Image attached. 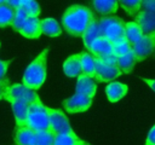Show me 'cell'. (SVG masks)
<instances>
[{"label":"cell","mask_w":155,"mask_h":145,"mask_svg":"<svg viewBox=\"0 0 155 145\" xmlns=\"http://www.w3.org/2000/svg\"><path fill=\"white\" fill-rule=\"evenodd\" d=\"M81 145H90V144H88V143H87V141H84V143H82V144H81Z\"/></svg>","instance_id":"cell-37"},{"label":"cell","mask_w":155,"mask_h":145,"mask_svg":"<svg viewBox=\"0 0 155 145\" xmlns=\"http://www.w3.org/2000/svg\"><path fill=\"white\" fill-rule=\"evenodd\" d=\"M5 100H7L12 108L13 115H15V120H16V127H28V109L29 105L15 99L7 94H5Z\"/></svg>","instance_id":"cell-9"},{"label":"cell","mask_w":155,"mask_h":145,"mask_svg":"<svg viewBox=\"0 0 155 145\" xmlns=\"http://www.w3.org/2000/svg\"><path fill=\"white\" fill-rule=\"evenodd\" d=\"M142 8H143V11L155 13V0H143Z\"/></svg>","instance_id":"cell-31"},{"label":"cell","mask_w":155,"mask_h":145,"mask_svg":"<svg viewBox=\"0 0 155 145\" xmlns=\"http://www.w3.org/2000/svg\"><path fill=\"white\" fill-rule=\"evenodd\" d=\"M41 33H44L45 35L50 37H56L61 35L62 29L54 18L47 17V18L41 19Z\"/></svg>","instance_id":"cell-21"},{"label":"cell","mask_w":155,"mask_h":145,"mask_svg":"<svg viewBox=\"0 0 155 145\" xmlns=\"http://www.w3.org/2000/svg\"><path fill=\"white\" fill-rule=\"evenodd\" d=\"M28 18H29V16L23 11V8L19 7L18 10H16V16H15V19H13V23H12V28L16 31L19 33Z\"/></svg>","instance_id":"cell-30"},{"label":"cell","mask_w":155,"mask_h":145,"mask_svg":"<svg viewBox=\"0 0 155 145\" xmlns=\"http://www.w3.org/2000/svg\"><path fill=\"white\" fill-rule=\"evenodd\" d=\"M36 130L29 127H16L15 143L16 145H35Z\"/></svg>","instance_id":"cell-16"},{"label":"cell","mask_w":155,"mask_h":145,"mask_svg":"<svg viewBox=\"0 0 155 145\" xmlns=\"http://www.w3.org/2000/svg\"><path fill=\"white\" fill-rule=\"evenodd\" d=\"M132 52L136 56L137 62L147 59L155 52V31L150 34H144L142 39L132 46Z\"/></svg>","instance_id":"cell-6"},{"label":"cell","mask_w":155,"mask_h":145,"mask_svg":"<svg viewBox=\"0 0 155 145\" xmlns=\"http://www.w3.org/2000/svg\"><path fill=\"white\" fill-rule=\"evenodd\" d=\"M90 53L97 58V59H102V58H105L108 56H114L115 54V51H114V46H113V42L107 40L105 37H99L88 48ZM116 56V54H115Z\"/></svg>","instance_id":"cell-11"},{"label":"cell","mask_w":155,"mask_h":145,"mask_svg":"<svg viewBox=\"0 0 155 145\" xmlns=\"http://www.w3.org/2000/svg\"><path fill=\"white\" fill-rule=\"evenodd\" d=\"M82 143L84 140L80 139L75 132L58 134L54 138V145H81Z\"/></svg>","instance_id":"cell-25"},{"label":"cell","mask_w":155,"mask_h":145,"mask_svg":"<svg viewBox=\"0 0 155 145\" xmlns=\"http://www.w3.org/2000/svg\"><path fill=\"white\" fill-rule=\"evenodd\" d=\"M46 105L42 104L41 99L29 105L28 109V127L34 130H48L50 121Z\"/></svg>","instance_id":"cell-4"},{"label":"cell","mask_w":155,"mask_h":145,"mask_svg":"<svg viewBox=\"0 0 155 145\" xmlns=\"http://www.w3.org/2000/svg\"><path fill=\"white\" fill-rule=\"evenodd\" d=\"M102 37H105L107 40L115 42L125 37V23L121 18L116 16H107L98 19Z\"/></svg>","instance_id":"cell-3"},{"label":"cell","mask_w":155,"mask_h":145,"mask_svg":"<svg viewBox=\"0 0 155 145\" xmlns=\"http://www.w3.org/2000/svg\"><path fill=\"white\" fill-rule=\"evenodd\" d=\"M48 51L50 48H45L44 51H41L24 71L22 83L33 91L39 89L46 80V64Z\"/></svg>","instance_id":"cell-2"},{"label":"cell","mask_w":155,"mask_h":145,"mask_svg":"<svg viewBox=\"0 0 155 145\" xmlns=\"http://www.w3.org/2000/svg\"><path fill=\"white\" fill-rule=\"evenodd\" d=\"M5 1H6V0H0V5H2V4H5Z\"/></svg>","instance_id":"cell-38"},{"label":"cell","mask_w":155,"mask_h":145,"mask_svg":"<svg viewBox=\"0 0 155 145\" xmlns=\"http://www.w3.org/2000/svg\"><path fill=\"white\" fill-rule=\"evenodd\" d=\"M136 22L142 27L144 34H150L155 31V13L140 11L136 16Z\"/></svg>","instance_id":"cell-18"},{"label":"cell","mask_w":155,"mask_h":145,"mask_svg":"<svg viewBox=\"0 0 155 145\" xmlns=\"http://www.w3.org/2000/svg\"><path fill=\"white\" fill-rule=\"evenodd\" d=\"M143 35H144L143 29H142V27L136 21L134 22H126L125 23V37L131 44V46L137 44L142 39Z\"/></svg>","instance_id":"cell-19"},{"label":"cell","mask_w":155,"mask_h":145,"mask_svg":"<svg viewBox=\"0 0 155 145\" xmlns=\"http://www.w3.org/2000/svg\"><path fill=\"white\" fill-rule=\"evenodd\" d=\"M96 91H97V85L92 77H90L85 74H81L78 77L75 94H82V95L93 98L96 95Z\"/></svg>","instance_id":"cell-12"},{"label":"cell","mask_w":155,"mask_h":145,"mask_svg":"<svg viewBox=\"0 0 155 145\" xmlns=\"http://www.w3.org/2000/svg\"><path fill=\"white\" fill-rule=\"evenodd\" d=\"M56 135L50 130H38L35 135V145H54Z\"/></svg>","instance_id":"cell-27"},{"label":"cell","mask_w":155,"mask_h":145,"mask_svg":"<svg viewBox=\"0 0 155 145\" xmlns=\"http://www.w3.org/2000/svg\"><path fill=\"white\" fill-rule=\"evenodd\" d=\"M63 71L68 77H79L82 74L81 68V53L69 56L63 63Z\"/></svg>","instance_id":"cell-13"},{"label":"cell","mask_w":155,"mask_h":145,"mask_svg":"<svg viewBox=\"0 0 155 145\" xmlns=\"http://www.w3.org/2000/svg\"><path fill=\"white\" fill-rule=\"evenodd\" d=\"M96 62V71H94V80L98 82H109L117 76L121 75L120 69L116 65H108L102 63L99 59L94 58Z\"/></svg>","instance_id":"cell-10"},{"label":"cell","mask_w":155,"mask_h":145,"mask_svg":"<svg viewBox=\"0 0 155 145\" xmlns=\"http://www.w3.org/2000/svg\"><path fill=\"white\" fill-rule=\"evenodd\" d=\"M81 37H82L84 45H85V47H86L87 50L90 48V46H91L97 39L102 37L101 27H99V22H98L97 18L88 25V28L86 29V31L84 33V35H82Z\"/></svg>","instance_id":"cell-20"},{"label":"cell","mask_w":155,"mask_h":145,"mask_svg":"<svg viewBox=\"0 0 155 145\" xmlns=\"http://www.w3.org/2000/svg\"><path fill=\"white\" fill-rule=\"evenodd\" d=\"M96 19L93 12L81 5L69 6L62 17V24L65 31L74 36H82L88 25Z\"/></svg>","instance_id":"cell-1"},{"label":"cell","mask_w":155,"mask_h":145,"mask_svg":"<svg viewBox=\"0 0 155 145\" xmlns=\"http://www.w3.org/2000/svg\"><path fill=\"white\" fill-rule=\"evenodd\" d=\"M91 6L98 14L108 16L117 11L119 0H91Z\"/></svg>","instance_id":"cell-15"},{"label":"cell","mask_w":155,"mask_h":145,"mask_svg":"<svg viewBox=\"0 0 155 145\" xmlns=\"http://www.w3.org/2000/svg\"><path fill=\"white\" fill-rule=\"evenodd\" d=\"M145 145H155V124L151 127L149 130L147 139H145Z\"/></svg>","instance_id":"cell-34"},{"label":"cell","mask_w":155,"mask_h":145,"mask_svg":"<svg viewBox=\"0 0 155 145\" xmlns=\"http://www.w3.org/2000/svg\"><path fill=\"white\" fill-rule=\"evenodd\" d=\"M81 68H82V74L94 80L96 62H94V57L91 53H87V52L81 53Z\"/></svg>","instance_id":"cell-23"},{"label":"cell","mask_w":155,"mask_h":145,"mask_svg":"<svg viewBox=\"0 0 155 145\" xmlns=\"http://www.w3.org/2000/svg\"><path fill=\"white\" fill-rule=\"evenodd\" d=\"M142 80H143V81H144V82H145V83H147V85L155 92V80H150V79H142Z\"/></svg>","instance_id":"cell-36"},{"label":"cell","mask_w":155,"mask_h":145,"mask_svg":"<svg viewBox=\"0 0 155 145\" xmlns=\"http://www.w3.org/2000/svg\"><path fill=\"white\" fill-rule=\"evenodd\" d=\"M93 98L82 95V94H74L65 100H63V108L69 114H78L86 111L92 105Z\"/></svg>","instance_id":"cell-8"},{"label":"cell","mask_w":155,"mask_h":145,"mask_svg":"<svg viewBox=\"0 0 155 145\" xmlns=\"http://www.w3.org/2000/svg\"><path fill=\"white\" fill-rule=\"evenodd\" d=\"M10 80L7 77H5L4 80L0 81V100L5 98V94H6V91H7V87L10 86Z\"/></svg>","instance_id":"cell-32"},{"label":"cell","mask_w":155,"mask_h":145,"mask_svg":"<svg viewBox=\"0 0 155 145\" xmlns=\"http://www.w3.org/2000/svg\"><path fill=\"white\" fill-rule=\"evenodd\" d=\"M143 0H119V4L130 16H137L142 8Z\"/></svg>","instance_id":"cell-26"},{"label":"cell","mask_w":155,"mask_h":145,"mask_svg":"<svg viewBox=\"0 0 155 145\" xmlns=\"http://www.w3.org/2000/svg\"><path fill=\"white\" fill-rule=\"evenodd\" d=\"M47 112H48V121H50V129L48 130L52 132L54 135L74 132L73 128L70 127L68 117L63 114V111L47 108Z\"/></svg>","instance_id":"cell-5"},{"label":"cell","mask_w":155,"mask_h":145,"mask_svg":"<svg viewBox=\"0 0 155 145\" xmlns=\"http://www.w3.org/2000/svg\"><path fill=\"white\" fill-rule=\"evenodd\" d=\"M113 46H114V51H115V54L117 57H121V56H125L127 54L128 52L132 51V46L131 44L126 40V37L119 40V41H115L113 42Z\"/></svg>","instance_id":"cell-29"},{"label":"cell","mask_w":155,"mask_h":145,"mask_svg":"<svg viewBox=\"0 0 155 145\" xmlns=\"http://www.w3.org/2000/svg\"><path fill=\"white\" fill-rule=\"evenodd\" d=\"M21 8H23L29 17H38L40 14V6L36 0H23Z\"/></svg>","instance_id":"cell-28"},{"label":"cell","mask_w":155,"mask_h":145,"mask_svg":"<svg viewBox=\"0 0 155 145\" xmlns=\"http://www.w3.org/2000/svg\"><path fill=\"white\" fill-rule=\"evenodd\" d=\"M128 91L127 85L121 82H110L105 87V94L108 97V100L111 103H116L120 99H122Z\"/></svg>","instance_id":"cell-17"},{"label":"cell","mask_w":155,"mask_h":145,"mask_svg":"<svg viewBox=\"0 0 155 145\" xmlns=\"http://www.w3.org/2000/svg\"><path fill=\"white\" fill-rule=\"evenodd\" d=\"M22 2H23V0H6L5 1V4L8 5L10 7H12L13 10H18L21 7Z\"/></svg>","instance_id":"cell-35"},{"label":"cell","mask_w":155,"mask_h":145,"mask_svg":"<svg viewBox=\"0 0 155 145\" xmlns=\"http://www.w3.org/2000/svg\"><path fill=\"white\" fill-rule=\"evenodd\" d=\"M15 16H16V10H13L6 4L0 5V28L12 25Z\"/></svg>","instance_id":"cell-24"},{"label":"cell","mask_w":155,"mask_h":145,"mask_svg":"<svg viewBox=\"0 0 155 145\" xmlns=\"http://www.w3.org/2000/svg\"><path fill=\"white\" fill-rule=\"evenodd\" d=\"M21 35H23L27 39H38L41 33V19L38 17H29L27 22L24 23L23 28L19 31Z\"/></svg>","instance_id":"cell-14"},{"label":"cell","mask_w":155,"mask_h":145,"mask_svg":"<svg viewBox=\"0 0 155 145\" xmlns=\"http://www.w3.org/2000/svg\"><path fill=\"white\" fill-rule=\"evenodd\" d=\"M10 63H11V60H0V81L5 79V75H6Z\"/></svg>","instance_id":"cell-33"},{"label":"cell","mask_w":155,"mask_h":145,"mask_svg":"<svg viewBox=\"0 0 155 145\" xmlns=\"http://www.w3.org/2000/svg\"><path fill=\"white\" fill-rule=\"evenodd\" d=\"M6 94L12 97V98H15V99H18V100L28 104V105H31L33 103H35V102H38L40 99L35 91L28 88L23 83H12V85H10L7 87Z\"/></svg>","instance_id":"cell-7"},{"label":"cell","mask_w":155,"mask_h":145,"mask_svg":"<svg viewBox=\"0 0 155 145\" xmlns=\"http://www.w3.org/2000/svg\"><path fill=\"white\" fill-rule=\"evenodd\" d=\"M136 63H137V59L132 51L117 58V68L120 69L121 74H130L133 70Z\"/></svg>","instance_id":"cell-22"}]
</instances>
